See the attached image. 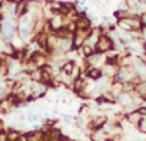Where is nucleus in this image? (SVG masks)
Returning <instances> with one entry per match:
<instances>
[{"label": "nucleus", "mask_w": 146, "mask_h": 141, "mask_svg": "<svg viewBox=\"0 0 146 141\" xmlns=\"http://www.w3.org/2000/svg\"><path fill=\"white\" fill-rule=\"evenodd\" d=\"M76 28L79 30H90L92 29V20L86 16V13H80L76 19Z\"/></svg>", "instance_id": "nucleus-3"}, {"label": "nucleus", "mask_w": 146, "mask_h": 141, "mask_svg": "<svg viewBox=\"0 0 146 141\" xmlns=\"http://www.w3.org/2000/svg\"><path fill=\"white\" fill-rule=\"evenodd\" d=\"M117 65L116 63H109V62H106L100 69H102V75L103 77H106V78H109V79H115V77H116V72H117Z\"/></svg>", "instance_id": "nucleus-2"}, {"label": "nucleus", "mask_w": 146, "mask_h": 141, "mask_svg": "<svg viewBox=\"0 0 146 141\" xmlns=\"http://www.w3.org/2000/svg\"><path fill=\"white\" fill-rule=\"evenodd\" d=\"M7 131V138H9V141H17L19 138H20V135H22V132L17 130V128H9V130H6Z\"/></svg>", "instance_id": "nucleus-6"}, {"label": "nucleus", "mask_w": 146, "mask_h": 141, "mask_svg": "<svg viewBox=\"0 0 146 141\" xmlns=\"http://www.w3.org/2000/svg\"><path fill=\"white\" fill-rule=\"evenodd\" d=\"M3 63H5V60H3V59H2V56H0V66H2V65H3Z\"/></svg>", "instance_id": "nucleus-9"}, {"label": "nucleus", "mask_w": 146, "mask_h": 141, "mask_svg": "<svg viewBox=\"0 0 146 141\" xmlns=\"http://www.w3.org/2000/svg\"><path fill=\"white\" fill-rule=\"evenodd\" d=\"M0 141H9V138H7V131H6V130L0 131Z\"/></svg>", "instance_id": "nucleus-7"}, {"label": "nucleus", "mask_w": 146, "mask_h": 141, "mask_svg": "<svg viewBox=\"0 0 146 141\" xmlns=\"http://www.w3.org/2000/svg\"><path fill=\"white\" fill-rule=\"evenodd\" d=\"M115 48V42L110 39V36L108 35H100L96 46H95V50L96 52H100V53H106L109 50H112Z\"/></svg>", "instance_id": "nucleus-1"}, {"label": "nucleus", "mask_w": 146, "mask_h": 141, "mask_svg": "<svg viewBox=\"0 0 146 141\" xmlns=\"http://www.w3.org/2000/svg\"><path fill=\"white\" fill-rule=\"evenodd\" d=\"M140 20H142V23H143V26H146V13H143V15H140Z\"/></svg>", "instance_id": "nucleus-8"}, {"label": "nucleus", "mask_w": 146, "mask_h": 141, "mask_svg": "<svg viewBox=\"0 0 146 141\" xmlns=\"http://www.w3.org/2000/svg\"><path fill=\"white\" fill-rule=\"evenodd\" d=\"M75 68H76V62H75V60L66 59V62H64V65H63V68H62L60 70H63V72L72 75V74H73V70H75Z\"/></svg>", "instance_id": "nucleus-5"}, {"label": "nucleus", "mask_w": 146, "mask_h": 141, "mask_svg": "<svg viewBox=\"0 0 146 141\" xmlns=\"http://www.w3.org/2000/svg\"><path fill=\"white\" fill-rule=\"evenodd\" d=\"M90 81H98L100 79L103 75H102V69L100 68H95V66H86L85 72H83Z\"/></svg>", "instance_id": "nucleus-4"}]
</instances>
